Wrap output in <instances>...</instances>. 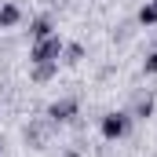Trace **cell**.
I'll list each match as a JSON object with an SVG mask.
<instances>
[{"label": "cell", "mask_w": 157, "mask_h": 157, "mask_svg": "<svg viewBox=\"0 0 157 157\" xmlns=\"http://www.w3.org/2000/svg\"><path fill=\"white\" fill-rule=\"evenodd\" d=\"M132 113L128 110H110V113H102V121H99V132H102V139L106 143H117V139H124L128 132H132Z\"/></svg>", "instance_id": "cell-1"}, {"label": "cell", "mask_w": 157, "mask_h": 157, "mask_svg": "<svg viewBox=\"0 0 157 157\" xmlns=\"http://www.w3.org/2000/svg\"><path fill=\"white\" fill-rule=\"evenodd\" d=\"M55 128H59V124H55L51 117H29L26 132H22V135H26V146H29V150H44V146L51 143Z\"/></svg>", "instance_id": "cell-2"}, {"label": "cell", "mask_w": 157, "mask_h": 157, "mask_svg": "<svg viewBox=\"0 0 157 157\" xmlns=\"http://www.w3.org/2000/svg\"><path fill=\"white\" fill-rule=\"evenodd\" d=\"M62 48H66V40L59 37V33H51V37H44V40H33L29 44V62H59L62 59Z\"/></svg>", "instance_id": "cell-3"}, {"label": "cell", "mask_w": 157, "mask_h": 157, "mask_svg": "<svg viewBox=\"0 0 157 157\" xmlns=\"http://www.w3.org/2000/svg\"><path fill=\"white\" fill-rule=\"evenodd\" d=\"M77 113H80V99L77 95H62V99L48 102V110H44V117H51L55 124H70V121H77Z\"/></svg>", "instance_id": "cell-4"}, {"label": "cell", "mask_w": 157, "mask_h": 157, "mask_svg": "<svg viewBox=\"0 0 157 157\" xmlns=\"http://www.w3.org/2000/svg\"><path fill=\"white\" fill-rule=\"evenodd\" d=\"M128 113H132V121H146V117H154V91H139V95L132 99Z\"/></svg>", "instance_id": "cell-5"}, {"label": "cell", "mask_w": 157, "mask_h": 157, "mask_svg": "<svg viewBox=\"0 0 157 157\" xmlns=\"http://www.w3.org/2000/svg\"><path fill=\"white\" fill-rule=\"evenodd\" d=\"M59 77V62H29V80L33 84H51Z\"/></svg>", "instance_id": "cell-6"}, {"label": "cell", "mask_w": 157, "mask_h": 157, "mask_svg": "<svg viewBox=\"0 0 157 157\" xmlns=\"http://www.w3.org/2000/svg\"><path fill=\"white\" fill-rule=\"evenodd\" d=\"M29 40H44V37H51L55 33V22H51V15H37L33 22H29Z\"/></svg>", "instance_id": "cell-7"}, {"label": "cell", "mask_w": 157, "mask_h": 157, "mask_svg": "<svg viewBox=\"0 0 157 157\" xmlns=\"http://www.w3.org/2000/svg\"><path fill=\"white\" fill-rule=\"evenodd\" d=\"M18 22H22V7H18L15 0L0 4V29H15Z\"/></svg>", "instance_id": "cell-8"}, {"label": "cell", "mask_w": 157, "mask_h": 157, "mask_svg": "<svg viewBox=\"0 0 157 157\" xmlns=\"http://www.w3.org/2000/svg\"><path fill=\"white\" fill-rule=\"evenodd\" d=\"M135 22H139V26H146V29H150V26H157V0H146V4L139 7Z\"/></svg>", "instance_id": "cell-9"}, {"label": "cell", "mask_w": 157, "mask_h": 157, "mask_svg": "<svg viewBox=\"0 0 157 157\" xmlns=\"http://www.w3.org/2000/svg\"><path fill=\"white\" fill-rule=\"evenodd\" d=\"M84 44H66L62 48V62H70V66H77V62H84Z\"/></svg>", "instance_id": "cell-10"}, {"label": "cell", "mask_w": 157, "mask_h": 157, "mask_svg": "<svg viewBox=\"0 0 157 157\" xmlns=\"http://www.w3.org/2000/svg\"><path fill=\"white\" fill-rule=\"evenodd\" d=\"M143 73H146V77H157V48L146 51V59H143Z\"/></svg>", "instance_id": "cell-11"}, {"label": "cell", "mask_w": 157, "mask_h": 157, "mask_svg": "<svg viewBox=\"0 0 157 157\" xmlns=\"http://www.w3.org/2000/svg\"><path fill=\"white\" fill-rule=\"evenodd\" d=\"M62 157H80V150H77V146H70V150H62Z\"/></svg>", "instance_id": "cell-12"}, {"label": "cell", "mask_w": 157, "mask_h": 157, "mask_svg": "<svg viewBox=\"0 0 157 157\" xmlns=\"http://www.w3.org/2000/svg\"><path fill=\"white\" fill-rule=\"evenodd\" d=\"M0 157H4V139H0Z\"/></svg>", "instance_id": "cell-13"}]
</instances>
